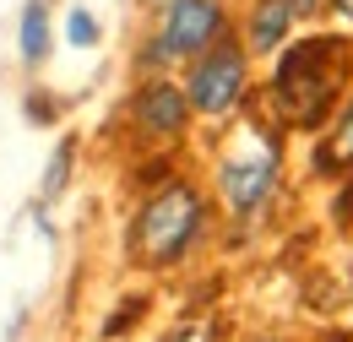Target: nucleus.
<instances>
[{
	"label": "nucleus",
	"mask_w": 353,
	"mask_h": 342,
	"mask_svg": "<svg viewBox=\"0 0 353 342\" xmlns=\"http://www.w3.org/2000/svg\"><path fill=\"white\" fill-rule=\"evenodd\" d=\"M294 6H299V11H310V6H315V0H294Z\"/></svg>",
	"instance_id": "4468645a"
},
{
	"label": "nucleus",
	"mask_w": 353,
	"mask_h": 342,
	"mask_svg": "<svg viewBox=\"0 0 353 342\" xmlns=\"http://www.w3.org/2000/svg\"><path fill=\"white\" fill-rule=\"evenodd\" d=\"M22 54H28L33 66L49 54V11L44 6H28V11H22Z\"/></svg>",
	"instance_id": "6e6552de"
},
{
	"label": "nucleus",
	"mask_w": 353,
	"mask_h": 342,
	"mask_svg": "<svg viewBox=\"0 0 353 342\" xmlns=\"http://www.w3.org/2000/svg\"><path fill=\"white\" fill-rule=\"evenodd\" d=\"M65 163H71V152H65V147H60V152H54V163H49V179H44V196H54V190H60V174H65Z\"/></svg>",
	"instance_id": "9b49d317"
},
{
	"label": "nucleus",
	"mask_w": 353,
	"mask_h": 342,
	"mask_svg": "<svg viewBox=\"0 0 353 342\" xmlns=\"http://www.w3.org/2000/svg\"><path fill=\"white\" fill-rule=\"evenodd\" d=\"M239 92H245V54H239L234 43H218V49L196 66V77H190V103H196L201 114H223Z\"/></svg>",
	"instance_id": "7ed1b4c3"
},
{
	"label": "nucleus",
	"mask_w": 353,
	"mask_h": 342,
	"mask_svg": "<svg viewBox=\"0 0 353 342\" xmlns=\"http://www.w3.org/2000/svg\"><path fill=\"white\" fill-rule=\"evenodd\" d=\"M207 337H212L207 326H185V332H174V337H169V342H207Z\"/></svg>",
	"instance_id": "f8f14e48"
},
{
	"label": "nucleus",
	"mask_w": 353,
	"mask_h": 342,
	"mask_svg": "<svg viewBox=\"0 0 353 342\" xmlns=\"http://www.w3.org/2000/svg\"><path fill=\"white\" fill-rule=\"evenodd\" d=\"M218 28H223L218 0H174L158 54H196V49H207V43L218 39Z\"/></svg>",
	"instance_id": "20e7f679"
},
{
	"label": "nucleus",
	"mask_w": 353,
	"mask_h": 342,
	"mask_svg": "<svg viewBox=\"0 0 353 342\" xmlns=\"http://www.w3.org/2000/svg\"><path fill=\"white\" fill-rule=\"evenodd\" d=\"M65 33H71V43H92V39H98V22H92L88 11H71V22H65Z\"/></svg>",
	"instance_id": "9d476101"
},
{
	"label": "nucleus",
	"mask_w": 353,
	"mask_h": 342,
	"mask_svg": "<svg viewBox=\"0 0 353 342\" xmlns=\"http://www.w3.org/2000/svg\"><path fill=\"white\" fill-rule=\"evenodd\" d=\"M348 163H353V109L337 120L332 141L321 147V169H348Z\"/></svg>",
	"instance_id": "1a4fd4ad"
},
{
	"label": "nucleus",
	"mask_w": 353,
	"mask_h": 342,
	"mask_svg": "<svg viewBox=\"0 0 353 342\" xmlns=\"http://www.w3.org/2000/svg\"><path fill=\"white\" fill-rule=\"evenodd\" d=\"M343 71H348V43L337 39H310L299 49H288L283 66H277V82H272L283 120L321 125V114L332 109V98L343 87Z\"/></svg>",
	"instance_id": "f257e3e1"
},
{
	"label": "nucleus",
	"mask_w": 353,
	"mask_h": 342,
	"mask_svg": "<svg viewBox=\"0 0 353 342\" xmlns=\"http://www.w3.org/2000/svg\"><path fill=\"white\" fill-rule=\"evenodd\" d=\"M294 0H261L256 6V22H250V39H256V49H277L283 43V33H288V22H294Z\"/></svg>",
	"instance_id": "0eeeda50"
},
{
	"label": "nucleus",
	"mask_w": 353,
	"mask_h": 342,
	"mask_svg": "<svg viewBox=\"0 0 353 342\" xmlns=\"http://www.w3.org/2000/svg\"><path fill=\"white\" fill-rule=\"evenodd\" d=\"M337 11H343V17L353 22V0H337Z\"/></svg>",
	"instance_id": "ddd939ff"
},
{
	"label": "nucleus",
	"mask_w": 353,
	"mask_h": 342,
	"mask_svg": "<svg viewBox=\"0 0 353 342\" xmlns=\"http://www.w3.org/2000/svg\"><path fill=\"white\" fill-rule=\"evenodd\" d=\"M136 125L152 130V136H179V125H185V98H179L169 82L141 87V98H136Z\"/></svg>",
	"instance_id": "423d86ee"
},
{
	"label": "nucleus",
	"mask_w": 353,
	"mask_h": 342,
	"mask_svg": "<svg viewBox=\"0 0 353 342\" xmlns=\"http://www.w3.org/2000/svg\"><path fill=\"white\" fill-rule=\"evenodd\" d=\"M196 223H201V196H196L190 185H169V190H158V196L141 207L136 250L152 261V266H169V261H179L185 245L196 239Z\"/></svg>",
	"instance_id": "f03ea898"
},
{
	"label": "nucleus",
	"mask_w": 353,
	"mask_h": 342,
	"mask_svg": "<svg viewBox=\"0 0 353 342\" xmlns=\"http://www.w3.org/2000/svg\"><path fill=\"white\" fill-rule=\"evenodd\" d=\"M272 174H277V152L245 141V158H228V163H223V196H228V207H234V212H250L266 190H272Z\"/></svg>",
	"instance_id": "39448f33"
}]
</instances>
